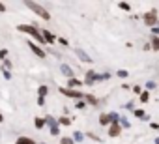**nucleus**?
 Wrapping results in <instances>:
<instances>
[{
	"label": "nucleus",
	"mask_w": 159,
	"mask_h": 144,
	"mask_svg": "<svg viewBox=\"0 0 159 144\" xmlns=\"http://www.w3.org/2000/svg\"><path fill=\"white\" fill-rule=\"evenodd\" d=\"M96 79H98V75L94 73V71H88V73H86V83H88V84H90V83H94Z\"/></svg>",
	"instance_id": "7"
},
{
	"label": "nucleus",
	"mask_w": 159,
	"mask_h": 144,
	"mask_svg": "<svg viewBox=\"0 0 159 144\" xmlns=\"http://www.w3.org/2000/svg\"><path fill=\"white\" fill-rule=\"evenodd\" d=\"M17 144H34V140H30V138H19Z\"/></svg>",
	"instance_id": "12"
},
{
	"label": "nucleus",
	"mask_w": 159,
	"mask_h": 144,
	"mask_svg": "<svg viewBox=\"0 0 159 144\" xmlns=\"http://www.w3.org/2000/svg\"><path fill=\"white\" fill-rule=\"evenodd\" d=\"M152 32H153V34L157 36V34H159V28H157V26H153V28H152Z\"/></svg>",
	"instance_id": "20"
},
{
	"label": "nucleus",
	"mask_w": 159,
	"mask_h": 144,
	"mask_svg": "<svg viewBox=\"0 0 159 144\" xmlns=\"http://www.w3.org/2000/svg\"><path fill=\"white\" fill-rule=\"evenodd\" d=\"M135 116H139V118H142V120H148V118H146V114H144L142 110H135Z\"/></svg>",
	"instance_id": "14"
},
{
	"label": "nucleus",
	"mask_w": 159,
	"mask_h": 144,
	"mask_svg": "<svg viewBox=\"0 0 159 144\" xmlns=\"http://www.w3.org/2000/svg\"><path fill=\"white\" fill-rule=\"evenodd\" d=\"M148 97H150V94H148V92H142V94H140V101H142V103H146V101H148Z\"/></svg>",
	"instance_id": "13"
},
{
	"label": "nucleus",
	"mask_w": 159,
	"mask_h": 144,
	"mask_svg": "<svg viewBox=\"0 0 159 144\" xmlns=\"http://www.w3.org/2000/svg\"><path fill=\"white\" fill-rule=\"evenodd\" d=\"M2 120H4V118H2V114H0V122H2Z\"/></svg>",
	"instance_id": "23"
},
{
	"label": "nucleus",
	"mask_w": 159,
	"mask_h": 144,
	"mask_svg": "<svg viewBox=\"0 0 159 144\" xmlns=\"http://www.w3.org/2000/svg\"><path fill=\"white\" fill-rule=\"evenodd\" d=\"M62 144H71V140H69V138H64V140H62Z\"/></svg>",
	"instance_id": "21"
},
{
	"label": "nucleus",
	"mask_w": 159,
	"mask_h": 144,
	"mask_svg": "<svg viewBox=\"0 0 159 144\" xmlns=\"http://www.w3.org/2000/svg\"><path fill=\"white\" fill-rule=\"evenodd\" d=\"M120 131H122V129H120V124L116 122V124H112V125H111L109 135H111V137H118V135H120Z\"/></svg>",
	"instance_id": "4"
},
{
	"label": "nucleus",
	"mask_w": 159,
	"mask_h": 144,
	"mask_svg": "<svg viewBox=\"0 0 159 144\" xmlns=\"http://www.w3.org/2000/svg\"><path fill=\"white\" fill-rule=\"evenodd\" d=\"M144 23H146V25H150V26H153V25L157 23V11H155V10H152V11L144 13Z\"/></svg>",
	"instance_id": "2"
},
{
	"label": "nucleus",
	"mask_w": 159,
	"mask_h": 144,
	"mask_svg": "<svg viewBox=\"0 0 159 144\" xmlns=\"http://www.w3.org/2000/svg\"><path fill=\"white\" fill-rule=\"evenodd\" d=\"M32 51H34V52H36V54H38V56H39V58H45V52H43V51H41V49H38V47H36V45H32Z\"/></svg>",
	"instance_id": "8"
},
{
	"label": "nucleus",
	"mask_w": 159,
	"mask_h": 144,
	"mask_svg": "<svg viewBox=\"0 0 159 144\" xmlns=\"http://www.w3.org/2000/svg\"><path fill=\"white\" fill-rule=\"evenodd\" d=\"M69 84H71V86H79V84H81V83H79L77 79H71V81H69Z\"/></svg>",
	"instance_id": "17"
},
{
	"label": "nucleus",
	"mask_w": 159,
	"mask_h": 144,
	"mask_svg": "<svg viewBox=\"0 0 159 144\" xmlns=\"http://www.w3.org/2000/svg\"><path fill=\"white\" fill-rule=\"evenodd\" d=\"M75 52H77V56H79V58H81L83 62H90V60H92V58H90V56H88V54H86L84 51H81V49H77Z\"/></svg>",
	"instance_id": "5"
},
{
	"label": "nucleus",
	"mask_w": 159,
	"mask_h": 144,
	"mask_svg": "<svg viewBox=\"0 0 159 144\" xmlns=\"http://www.w3.org/2000/svg\"><path fill=\"white\" fill-rule=\"evenodd\" d=\"M62 71H64V75H67V77H71V75H73V71H71V67H69V65H62Z\"/></svg>",
	"instance_id": "11"
},
{
	"label": "nucleus",
	"mask_w": 159,
	"mask_h": 144,
	"mask_svg": "<svg viewBox=\"0 0 159 144\" xmlns=\"http://www.w3.org/2000/svg\"><path fill=\"white\" fill-rule=\"evenodd\" d=\"M60 92L66 94V96H71V97H81V92H75V90H66V88H62Z\"/></svg>",
	"instance_id": "6"
},
{
	"label": "nucleus",
	"mask_w": 159,
	"mask_h": 144,
	"mask_svg": "<svg viewBox=\"0 0 159 144\" xmlns=\"http://www.w3.org/2000/svg\"><path fill=\"white\" fill-rule=\"evenodd\" d=\"M152 47H153L155 51H159V38H157V36L152 38Z\"/></svg>",
	"instance_id": "10"
},
{
	"label": "nucleus",
	"mask_w": 159,
	"mask_h": 144,
	"mask_svg": "<svg viewBox=\"0 0 159 144\" xmlns=\"http://www.w3.org/2000/svg\"><path fill=\"white\" fill-rule=\"evenodd\" d=\"M146 88H148V90H152V88H155V83H153V81H150V83L146 84Z\"/></svg>",
	"instance_id": "18"
},
{
	"label": "nucleus",
	"mask_w": 159,
	"mask_h": 144,
	"mask_svg": "<svg viewBox=\"0 0 159 144\" xmlns=\"http://www.w3.org/2000/svg\"><path fill=\"white\" fill-rule=\"evenodd\" d=\"M127 75H129V73H127L125 69H120V71H118V77H122V79H125Z\"/></svg>",
	"instance_id": "15"
},
{
	"label": "nucleus",
	"mask_w": 159,
	"mask_h": 144,
	"mask_svg": "<svg viewBox=\"0 0 159 144\" xmlns=\"http://www.w3.org/2000/svg\"><path fill=\"white\" fill-rule=\"evenodd\" d=\"M155 144H159V137H157V138H155Z\"/></svg>",
	"instance_id": "22"
},
{
	"label": "nucleus",
	"mask_w": 159,
	"mask_h": 144,
	"mask_svg": "<svg viewBox=\"0 0 159 144\" xmlns=\"http://www.w3.org/2000/svg\"><path fill=\"white\" fill-rule=\"evenodd\" d=\"M19 28H21L23 32H28V34H32V36H34V38H38L39 41H43V39H41V34H39L38 30H34L32 26H19Z\"/></svg>",
	"instance_id": "3"
},
{
	"label": "nucleus",
	"mask_w": 159,
	"mask_h": 144,
	"mask_svg": "<svg viewBox=\"0 0 159 144\" xmlns=\"http://www.w3.org/2000/svg\"><path fill=\"white\" fill-rule=\"evenodd\" d=\"M120 8H122V10H129V4H125V2H122V4H120Z\"/></svg>",
	"instance_id": "19"
},
{
	"label": "nucleus",
	"mask_w": 159,
	"mask_h": 144,
	"mask_svg": "<svg viewBox=\"0 0 159 144\" xmlns=\"http://www.w3.org/2000/svg\"><path fill=\"white\" fill-rule=\"evenodd\" d=\"M26 6H28L30 10H34V11H36V13H38L39 17H43V19H49V13H47V11H45V10H43V8L39 6V4H36V2H28Z\"/></svg>",
	"instance_id": "1"
},
{
	"label": "nucleus",
	"mask_w": 159,
	"mask_h": 144,
	"mask_svg": "<svg viewBox=\"0 0 159 144\" xmlns=\"http://www.w3.org/2000/svg\"><path fill=\"white\" fill-rule=\"evenodd\" d=\"M43 36H45V39H47V41H51V43H52V41H54V38H52V36H51V34H49V32H45V34H43Z\"/></svg>",
	"instance_id": "16"
},
{
	"label": "nucleus",
	"mask_w": 159,
	"mask_h": 144,
	"mask_svg": "<svg viewBox=\"0 0 159 144\" xmlns=\"http://www.w3.org/2000/svg\"><path fill=\"white\" fill-rule=\"evenodd\" d=\"M99 122H101L103 125H107V124L111 122V116H109V114H101V118H99Z\"/></svg>",
	"instance_id": "9"
}]
</instances>
